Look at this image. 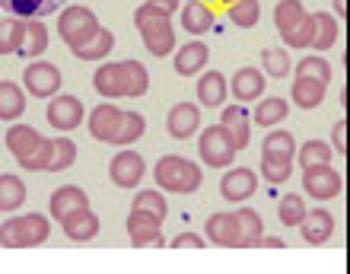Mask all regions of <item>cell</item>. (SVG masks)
I'll return each instance as SVG.
<instances>
[{
	"instance_id": "cell-17",
	"label": "cell",
	"mask_w": 350,
	"mask_h": 274,
	"mask_svg": "<svg viewBox=\"0 0 350 274\" xmlns=\"http://www.w3.org/2000/svg\"><path fill=\"white\" fill-rule=\"evenodd\" d=\"M42 144H45V137L38 134L36 128H29V125H13V128L7 131V150L16 156V163L32 160Z\"/></svg>"
},
{
	"instance_id": "cell-16",
	"label": "cell",
	"mask_w": 350,
	"mask_h": 274,
	"mask_svg": "<svg viewBox=\"0 0 350 274\" xmlns=\"http://www.w3.org/2000/svg\"><path fill=\"white\" fill-rule=\"evenodd\" d=\"M265 86H267V77L258 71V67H239V71L232 73V83H230L232 96L239 102L261 99V96H265Z\"/></svg>"
},
{
	"instance_id": "cell-47",
	"label": "cell",
	"mask_w": 350,
	"mask_h": 274,
	"mask_svg": "<svg viewBox=\"0 0 350 274\" xmlns=\"http://www.w3.org/2000/svg\"><path fill=\"white\" fill-rule=\"evenodd\" d=\"M51 153H55V144L45 137V144L36 150V156L32 160H26V163H19L26 173H48V166H51Z\"/></svg>"
},
{
	"instance_id": "cell-42",
	"label": "cell",
	"mask_w": 350,
	"mask_h": 274,
	"mask_svg": "<svg viewBox=\"0 0 350 274\" xmlns=\"http://www.w3.org/2000/svg\"><path fill=\"white\" fill-rule=\"evenodd\" d=\"M277 217H280V223H284V227H299V223H303V217H306L303 195H296V192L284 195V198H280V208H277Z\"/></svg>"
},
{
	"instance_id": "cell-44",
	"label": "cell",
	"mask_w": 350,
	"mask_h": 274,
	"mask_svg": "<svg viewBox=\"0 0 350 274\" xmlns=\"http://www.w3.org/2000/svg\"><path fill=\"white\" fill-rule=\"evenodd\" d=\"M296 77H312V80H322L328 86L332 83V64L322 55H309L303 61H296Z\"/></svg>"
},
{
	"instance_id": "cell-48",
	"label": "cell",
	"mask_w": 350,
	"mask_h": 274,
	"mask_svg": "<svg viewBox=\"0 0 350 274\" xmlns=\"http://www.w3.org/2000/svg\"><path fill=\"white\" fill-rule=\"evenodd\" d=\"M166 246H172V249H204V239L198 236V233H178L175 239H169Z\"/></svg>"
},
{
	"instance_id": "cell-30",
	"label": "cell",
	"mask_w": 350,
	"mask_h": 274,
	"mask_svg": "<svg viewBox=\"0 0 350 274\" xmlns=\"http://www.w3.org/2000/svg\"><path fill=\"white\" fill-rule=\"evenodd\" d=\"M312 19H315V36L309 48L332 51V45H338V38H341V23L334 19V13H312Z\"/></svg>"
},
{
	"instance_id": "cell-2",
	"label": "cell",
	"mask_w": 350,
	"mask_h": 274,
	"mask_svg": "<svg viewBox=\"0 0 350 274\" xmlns=\"http://www.w3.org/2000/svg\"><path fill=\"white\" fill-rule=\"evenodd\" d=\"M51 236V220L45 214H13L0 223L3 249H36Z\"/></svg>"
},
{
	"instance_id": "cell-51",
	"label": "cell",
	"mask_w": 350,
	"mask_h": 274,
	"mask_svg": "<svg viewBox=\"0 0 350 274\" xmlns=\"http://www.w3.org/2000/svg\"><path fill=\"white\" fill-rule=\"evenodd\" d=\"M258 246H265V249H284L286 242H284L280 236H261V239H258Z\"/></svg>"
},
{
	"instance_id": "cell-12",
	"label": "cell",
	"mask_w": 350,
	"mask_h": 274,
	"mask_svg": "<svg viewBox=\"0 0 350 274\" xmlns=\"http://www.w3.org/2000/svg\"><path fill=\"white\" fill-rule=\"evenodd\" d=\"M255 188H258V175L252 173V169H245V166H236V169H230L220 179V195L232 204L249 201L252 195H255Z\"/></svg>"
},
{
	"instance_id": "cell-20",
	"label": "cell",
	"mask_w": 350,
	"mask_h": 274,
	"mask_svg": "<svg viewBox=\"0 0 350 274\" xmlns=\"http://www.w3.org/2000/svg\"><path fill=\"white\" fill-rule=\"evenodd\" d=\"M299 233H303V239L309 242V246H325L334 233V217L325 208L306 210L303 223H299Z\"/></svg>"
},
{
	"instance_id": "cell-36",
	"label": "cell",
	"mask_w": 350,
	"mask_h": 274,
	"mask_svg": "<svg viewBox=\"0 0 350 274\" xmlns=\"http://www.w3.org/2000/svg\"><path fill=\"white\" fill-rule=\"evenodd\" d=\"M261 153H271V156H286L293 160L296 156V137L284 128H271L267 137L261 140Z\"/></svg>"
},
{
	"instance_id": "cell-24",
	"label": "cell",
	"mask_w": 350,
	"mask_h": 274,
	"mask_svg": "<svg viewBox=\"0 0 350 274\" xmlns=\"http://www.w3.org/2000/svg\"><path fill=\"white\" fill-rule=\"evenodd\" d=\"M182 29L188 36H204L213 29V10L204 3V0H188L182 7V16H178Z\"/></svg>"
},
{
	"instance_id": "cell-28",
	"label": "cell",
	"mask_w": 350,
	"mask_h": 274,
	"mask_svg": "<svg viewBox=\"0 0 350 274\" xmlns=\"http://www.w3.org/2000/svg\"><path fill=\"white\" fill-rule=\"evenodd\" d=\"M26 204V182L13 173H0V214H16Z\"/></svg>"
},
{
	"instance_id": "cell-33",
	"label": "cell",
	"mask_w": 350,
	"mask_h": 274,
	"mask_svg": "<svg viewBox=\"0 0 350 274\" xmlns=\"http://www.w3.org/2000/svg\"><path fill=\"white\" fill-rule=\"evenodd\" d=\"M303 19H306V7L299 0H280L274 7V26H277V32H280V38L290 36Z\"/></svg>"
},
{
	"instance_id": "cell-18",
	"label": "cell",
	"mask_w": 350,
	"mask_h": 274,
	"mask_svg": "<svg viewBox=\"0 0 350 274\" xmlns=\"http://www.w3.org/2000/svg\"><path fill=\"white\" fill-rule=\"evenodd\" d=\"M207 58H211V48L204 45L201 38H194V42H185L178 51H175V73L178 77H198L207 64Z\"/></svg>"
},
{
	"instance_id": "cell-52",
	"label": "cell",
	"mask_w": 350,
	"mask_h": 274,
	"mask_svg": "<svg viewBox=\"0 0 350 274\" xmlns=\"http://www.w3.org/2000/svg\"><path fill=\"white\" fill-rule=\"evenodd\" d=\"M347 16V0H334V19Z\"/></svg>"
},
{
	"instance_id": "cell-25",
	"label": "cell",
	"mask_w": 350,
	"mask_h": 274,
	"mask_svg": "<svg viewBox=\"0 0 350 274\" xmlns=\"http://www.w3.org/2000/svg\"><path fill=\"white\" fill-rule=\"evenodd\" d=\"M286 115H290V102L280 99V96H261L255 112H249V119L255 121L258 128H277Z\"/></svg>"
},
{
	"instance_id": "cell-6",
	"label": "cell",
	"mask_w": 350,
	"mask_h": 274,
	"mask_svg": "<svg viewBox=\"0 0 350 274\" xmlns=\"http://www.w3.org/2000/svg\"><path fill=\"white\" fill-rule=\"evenodd\" d=\"M198 153L211 169H226V166L236 160V147H232V137L223 125H211L204 128V134L198 137Z\"/></svg>"
},
{
	"instance_id": "cell-40",
	"label": "cell",
	"mask_w": 350,
	"mask_h": 274,
	"mask_svg": "<svg viewBox=\"0 0 350 274\" xmlns=\"http://www.w3.org/2000/svg\"><path fill=\"white\" fill-rule=\"evenodd\" d=\"M293 160H299V166H303V169H309V166L332 163V144H325V140H306L303 147H296Z\"/></svg>"
},
{
	"instance_id": "cell-34",
	"label": "cell",
	"mask_w": 350,
	"mask_h": 274,
	"mask_svg": "<svg viewBox=\"0 0 350 274\" xmlns=\"http://www.w3.org/2000/svg\"><path fill=\"white\" fill-rule=\"evenodd\" d=\"M131 210H140V214H150V217H157L159 223L166 220L169 214V204H166V195L157 192V188H140L137 195H134V204H131Z\"/></svg>"
},
{
	"instance_id": "cell-11",
	"label": "cell",
	"mask_w": 350,
	"mask_h": 274,
	"mask_svg": "<svg viewBox=\"0 0 350 274\" xmlns=\"http://www.w3.org/2000/svg\"><path fill=\"white\" fill-rule=\"evenodd\" d=\"M198 128H201V105L198 102H178V105H172V112H169V119H166L169 137L188 140V137L198 134Z\"/></svg>"
},
{
	"instance_id": "cell-31",
	"label": "cell",
	"mask_w": 350,
	"mask_h": 274,
	"mask_svg": "<svg viewBox=\"0 0 350 274\" xmlns=\"http://www.w3.org/2000/svg\"><path fill=\"white\" fill-rule=\"evenodd\" d=\"M64 0H0V7L10 10V16L19 19H42L51 10H57Z\"/></svg>"
},
{
	"instance_id": "cell-7",
	"label": "cell",
	"mask_w": 350,
	"mask_h": 274,
	"mask_svg": "<svg viewBox=\"0 0 350 274\" xmlns=\"http://www.w3.org/2000/svg\"><path fill=\"white\" fill-rule=\"evenodd\" d=\"M303 188L315 201H332V198H338L344 192V175L332 163L309 166V169H303Z\"/></svg>"
},
{
	"instance_id": "cell-50",
	"label": "cell",
	"mask_w": 350,
	"mask_h": 274,
	"mask_svg": "<svg viewBox=\"0 0 350 274\" xmlns=\"http://www.w3.org/2000/svg\"><path fill=\"white\" fill-rule=\"evenodd\" d=\"M147 7L153 10V13H159V16L172 19L175 13H178V0H147Z\"/></svg>"
},
{
	"instance_id": "cell-4",
	"label": "cell",
	"mask_w": 350,
	"mask_h": 274,
	"mask_svg": "<svg viewBox=\"0 0 350 274\" xmlns=\"http://www.w3.org/2000/svg\"><path fill=\"white\" fill-rule=\"evenodd\" d=\"M134 26H137L140 38H144V48L153 58H169L175 51V29L169 16H159L147 3H140L137 13H134Z\"/></svg>"
},
{
	"instance_id": "cell-39",
	"label": "cell",
	"mask_w": 350,
	"mask_h": 274,
	"mask_svg": "<svg viewBox=\"0 0 350 274\" xmlns=\"http://www.w3.org/2000/svg\"><path fill=\"white\" fill-rule=\"evenodd\" d=\"M290 175H293V160H286V156L261 153V179H265V182L284 185Z\"/></svg>"
},
{
	"instance_id": "cell-53",
	"label": "cell",
	"mask_w": 350,
	"mask_h": 274,
	"mask_svg": "<svg viewBox=\"0 0 350 274\" xmlns=\"http://www.w3.org/2000/svg\"><path fill=\"white\" fill-rule=\"evenodd\" d=\"M223 7H236V3H245V0H220Z\"/></svg>"
},
{
	"instance_id": "cell-37",
	"label": "cell",
	"mask_w": 350,
	"mask_h": 274,
	"mask_svg": "<svg viewBox=\"0 0 350 274\" xmlns=\"http://www.w3.org/2000/svg\"><path fill=\"white\" fill-rule=\"evenodd\" d=\"M23 29H26V19L19 16L0 19V55H16L19 45H23Z\"/></svg>"
},
{
	"instance_id": "cell-46",
	"label": "cell",
	"mask_w": 350,
	"mask_h": 274,
	"mask_svg": "<svg viewBox=\"0 0 350 274\" xmlns=\"http://www.w3.org/2000/svg\"><path fill=\"white\" fill-rule=\"evenodd\" d=\"M312 36H315V19H312V13H306V19L284 38V42L290 48H309L312 45Z\"/></svg>"
},
{
	"instance_id": "cell-14",
	"label": "cell",
	"mask_w": 350,
	"mask_h": 274,
	"mask_svg": "<svg viewBox=\"0 0 350 274\" xmlns=\"http://www.w3.org/2000/svg\"><path fill=\"white\" fill-rule=\"evenodd\" d=\"M121 115H124V109H118L115 102H99V105L90 112V134L96 137L99 144H111L115 134H118Z\"/></svg>"
},
{
	"instance_id": "cell-32",
	"label": "cell",
	"mask_w": 350,
	"mask_h": 274,
	"mask_svg": "<svg viewBox=\"0 0 350 274\" xmlns=\"http://www.w3.org/2000/svg\"><path fill=\"white\" fill-rule=\"evenodd\" d=\"M26 112V92L10 80H0V121H16Z\"/></svg>"
},
{
	"instance_id": "cell-9",
	"label": "cell",
	"mask_w": 350,
	"mask_h": 274,
	"mask_svg": "<svg viewBox=\"0 0 350 274\" xmlns=\"http://www.w3.org/2000/svg\"><path fill=\"white\" fill-rule=\"evenodd\" d=\"M144 175H147V163H144V156L137 150H131V147H121L118 153L111 156L109 163V179L118 188H137L144 182Z\"/></svg>"
},
{
	"instance_id": "cell-38",
	"label": "cell",
	"mask_w": 350,
	"mask_h": 274,
	"mask_svg": "<svg viewBox=\"0 0 350 274\" xmlns=\"http://www.w3.org/2000/svg\"><path fill=\"white\" fill-rule=\"evenodd\" d=\"M144 131H147L144 115H140V112H124V115H121V125H118V134H115V140H111V144H115V147H131L134 140H140V137H144Z\"/></svg>"
},
{
	"instance_id": "cell-13",
	"label": "cell",
	"mask_w": 350,
	"mask_h": 274,
	"mask_svg": "<svg viewBox=\"0 0 350 274\" xmlns=\"http://www.w3.org/2000/svg\"><path fill=\"white\" fill-rule=\"evenodd\" d=\"M159 227H163V223H159L157 217H150V214H140V210H131L128 214V236L137 249L166 246V236L159 233Z\"/></svg>"
},
{
	"instance_id": "cell-10",
	"label": "cell",
	"mask_w": 350,
	"mask_h": 274,
	"mask_svg": "<svg viewBox=\"0 0 350 274\" xmlns=\"http://www.w3.org/2000/svg\"><path fill=\"white\" fill-rule=\"evenodd\" d=\"M45 119L48 125L55 131H77L80 125H83L86 119V109H83V102L77 99V96H67V92H57L55 99L48 102V109H45Z\"/></svg>"
},
{
	"instance_id": "cell-19",
	"label": "cell",
	"mask_w": 350,
	"mask_h": 274,
	"mask_svg": "<svg viewBox=\"0 0 350 274\" xmlns=\"http://www.w3.org/2000/svg\"><path fill=\"white\" fill-rule=\"evenodd\" d=\"M220 125L230 131L232 147H236V150L249 147V140H252V119H249V109H245V105H223Z\"/></svg>"
},
{
	"instance_id": "cell-21",
	"label": "cell",
	"mask_w": 350,
	"mask_h": 274,
	"mask_svg": "<svg viewBox=\"0 0 350 274\" xmlns=\"http://www.w3.org/2000/svg\"><path fill=\"white\" fill-rule=\"evenodd\" d=\"M61 229H64V236L70 239V242H90V239H96V233H99V217H96L90 208H80L61 220Z\"/></svg>"
},
{
	"instance_id": "cell-1",
	"label": "cell",
	"mask_w": 350,
	"mask_h": 274,
	"mask_svg": "<svg viewBox=\"0 0 350 274\" xmlns=\"http://www.w3.org/2000/svg\"><path fill=\"white\" fill-rule=\"evenodd\" d=\"M92 90L99 96H109V99H121V96H144L150 90V73L140 61H111V64H102L99 71L92 73Z\"/></svg>"
},
{
	"instance_id": "cell-15",
	"label": "cell",
	"mask_w": 350,
	"mask_h": 274,
	"mask_svg": "<svg viewBox=\"0 0 350 274\" xmlns=\"http://www.w3.org/2000/svg\"><path fill=\"white\" fill-rule=\"evenodd\" d=\"M194 90H198V105H204V109H223L230 83H226V77L220 71H204V77L194 83Z\"/></svg>"
},
{
	"instance_id": "cell-45",
	"label": "cell",
	"mask_w": 350,
	"mask_h": 274,
	"mask_svg": "<svg viewBox=\"0 0 350 274\" xmlns=\"http://www.w3.org/2000/svg\"><path fill=\"white\" fill-rule=\"evenodd\" d=\"M226 16H230L232 26H239V29H252V26H258V19H261L258 0H245V3L226 7Z\"/></svg>"
},
{
	"instance_id": "cell-26",
	"label": "cell",
	"mask_w": 350,
	"mask_h": 274,
	"mask_svg": "<svg viewBox=\"0 0 350 274\" xmlns=\"http://www.w3.org/2000/svg\"><path fill=\"white\" fill-rule=\"evenodd\" d=\"M48 48V29L42 19H26V29H23V45H19L16 55L23 61H36V58L45 55Z\"/></svg>"
},
{
	"instance_id": "cell-49",
	"label": "cell",
	"mask_w": 350,
	"mask_h": 274,
	"mask_svg": "<svg viewBox=\"0 0 350 274\" xmlns=\"http://www.w3.org/2000/svg\"><path fill=\"white\" fill-rule=\"evenodd\" d=\"M332 144H334V153H347V121H338L334 125V131H332Z\"/></svg>"
},
{
	"instance_id": "cell-3",
	"label": "cell",
	"mask_w": 350,
	"mask_h": 274,
	"mask_svg": "<svg viewBox=\"0 0 350 274\" xmlns=\"http://www.w3.org/2000/svg\"><path fill=\"white\" fill-rule=\"evenodd\" d=\"M153 179H157V185L159 188H166V192L191 195V192L201 188L204 173H201V166L191 163V160L166 153V156H159V163L153 166Z\"/></svg>"
},
{
	"instance_id": "cell-41",
	"label": "cell",
	"mask_w": 350,
	"mask_h": 274,
	"mask_svg": "<svg viewBox=\"0 0 350 274\" xmlns=\"http://www.w3.org/2000/svg\"><path fill=\"white\" fill-rule=\"evenodd\" d=\"M290 71H293V61H290L286 51H280V48H265V51H261V73H265V77L284 80Z\"/></svg>"
},
{
	"instance_id": "cell-5",
	"label": "cell",
	"mask_w": 350,
	"mask_h": 274,
	"mask_svg": "<svg viewBox=\"0 0 350 274\" xmlns=\"http://www.w3.org/2000/svg\"><path fill=\"white\" fill-rule=\"evenodd\" d=\"M99 29L102 26H99V19H96V13L86 10V7H80V3L61 10V16H57V36H61V42H64L70 51L83 48Z\"/></svg>"
},
{
	"instance_id": "cell-8",
	"label": "cell",
	"mask_w": 350,
	"mask_h": 274,
	"mask_svg": "<svg viewBox=\"0 0 350 274\" xmlns=\"http://www.w3.org/2000/svg\"><path fill=\"white\" fill-rule=\"evenodd\" d=\"M23 83H26L29 96H36V99H55L57 92H61L64 77H61V71L51 61H32L23 71Z\"/></svg>"
},
{
	"instance_id": "cell-35",
	"label": "cell",
	"mask_w": 350,
	"mask_h": 274,
	"mask_svg": "<svg viewBox=\"0 0 350 274\" xmlns=\"http://www.w3.org/2000/svg\"><path fill=\"white\" fill-rule=\"evenodd\" d=\"M111 48H115V36H111L109 29H99L83 48H77L74 55H77V61H102V58L111 55Z\"/></svg>"
},
{
	"instance_id": "cell-23",
	"label": "cell",
	"mask_w": 350,
	"mask_h": 274,
	"mask_svg": "<svg viewBox=\"0 0 350 274\" xmlns=\"http://www.w3.org/2000/svg\"><path fill=\"white\" fill-rule=\"evenodd\" d=\"M204 233H207V239H211L213 246L239 249V227H236V217H232V214H211Z\"/></svg>"
},
{
	"instance_id": "cell-22",
	"label": "cell",
	"mask_w": 350,
	"mask_h": 274,
	"mask_svg": "<svg viewBox=\"0 0 350 274\" xmlns=\"http://www.w3.org/2000/svg\"><path fill=\"white\" fill-rule=\"evenodd\" d=\"M80 208H90V195L83 188H77V185H61L55 195H51V201H48V210H51V220H64L67 214H74Z\"/></svg>"
},
{
	"instance_id": "cell-43",
	"label": "cell",
	"mask_w": 350,
	"mask_h": 274,
	"mask_svg": "<svg viewBox=\"0 0 350 274\" xmlns=\"http://www.w3.org/2000/svg\"><path fill=\"white\" fill-rule=\"evenodd\" d=\"M51 144H55V153H51L48 173H64V169H70V166L77 163V144L70 137H55Z\"/></svg>"
},
{
	"instance_id": "cell-29",
	"label": "cell",
	"mask_w": 350,
	"mask_h": 274,
	"mask_svg": "<svg viewBox=\"0 0 350 274\" xmlns=\"http://www.w3.org/2000/svg\"><path fill=\"white\" fill-rule=\"evenodd\" d=\"M232 217H236V227H239V249L258 246V239L265 236L261 214H255L252 208H239V210H232Z\"/></svg>"
},
{
	"instance_id": "cell-27",
	"label": "cell",
	"mask_w": 350,
	"mask_h": 274,
	"mask_svg": "<svg viewBox=\"0 0 350 274\" xmlns=\"http://www.w3.org/2000/svg\"><path fill=\"white\" fill-rule=\"evenodd\" d=\"M325 92H328V86H325L322 80H312V77H296L293 80V102L299 105V109H319L325 102Z\"/></svg>"
}]
</instances>
